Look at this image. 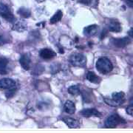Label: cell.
<instances>
[{
  "instance_id": "cell-12",
  "label": "cell",
  "mask_w": 133,
  "mask_h": 133,
  "mask_svg": "<svg viewBox=\"0 0 133 133\" xmlns=\"http://www.w3.org/2000/svg\"><path fill=\"white\" fill-rule=\"evenodd\" d=\"M64 109L68 114H74L76 112V105L71 101H67L64 104Z\"/></svg>"
},
{
  "instance_id": "cell-20",
  "label": "cell",
  "mask_w": 133,
  "mask_h": 133,
  "mask_svg": "<svg viewBox=\"0 0 133 133\" xmlns=\"http://www.w3.org/2000/svg\"><path fill=\"white\" fill-rule=\"evenodd\" d=\"M68 92L72 95H76L78 94H79L80 92V90H79V87L77 85H74V86H71L70 87H69L68 89Z\"/></svg>"
},
{
  "instance_id": "cell-10",
  "label": "cell",
  "mask_w": 133,
  "mask_h": 133,
  "mask_svg": "<svg viewBox=\"0 0 133 133\" xmlns=\"http://www.w3.org/2000/svg\"><path fill=\"white\" fill-rule=\"evenodd\" d=\"M131 40L127 37L121 38H115L113 40V44L117 48H124L130 43Z\"/></svg>"
},
{
  "instance_id": "cell-18",
  "label": "cell",
  "mask_w": 133,
  "mask_h": 133,
  "mask_svg": "<svg viewBox=\"0 0 133 133\" xmlns=\"http://www.w3.org/2000/svg\"><path fill=\"white\" fill-rule=\"evenodd\" d=\"M27 29V25L24 23V22H18L17 23H16L14 25V30H18L19 32H23Z\"/></svg>"
},
{
  "instance_id": "cell-8",
  "label": "cell",
  "mask_w": 133,
  "mask_h": 133,
  "mask_svg": "<svg viewBox=\"0 0 133 133\" xmlns=\"http://www.w3.org/2000/svg\"><path fill=\"white\" fill-rule=\"evenodd\" d=\"M81 114L86 118H90V117H101V114L99 112L95 109H92V108H89V109H83L81 112Z\"/></svg>"
},
{
  "instance_id": "cell-4",
  "label": "cell",
  "mask_w": 133,
  "mask_h": 133,
  "mask_svg": "<svg viewBox=\"0 0 133 133\" xmlns=\"http://www.w3.org/2000/svg\"><path fill=\"white\" fill-rule=\"evenodd\" d=\"M0 16L9 22H14L15 19L14 15L10 12L9 8L2 3H0Z\"/></svg>"
},
{
  "instance_id": "cell-23",
  "label": "cell",
  "mask_w": 133,
  "mask_h": 133,
  "mask_svg": "<svg viewBox=\"0 0 133 133\" xmlns=\"http://www.w3.org/2000/svg\"><path fill=\"white\" fill-rule=\"evenodd\" d=\"M14 89H12V90L10 91V92H8L7 93H6V97L8 98H11L13 95H14Z\"/></svg>"
},
{
  "instance_id": "cell-19",
  "label": "cell",
  "mask_w": 133,
  "mask_h": 133,
  "mask_svg": "<svg viewBox=\"0 0 133 133\" xmlns=\"http://www.w3.org/2000/svg\"><path fill=\"white\" fill-rule=\"evenodd\" d=\"M18 13H19V14L21 16H22V17H24V18H29L30 16V11L28 9H27V8H20L19 10V11H18Z\"/></svg>"
},
{
  "instance_id": "cell-24",
  "label": "cell",
  "mask_w": 133,
  "mask_h": 133,
  "mask_svg": "<svg viewBox=\"0 0 133 133\" xmlns=\"http://www.w3.org/2000/svg\"><path fill=\"white\" fill-rule=\"evenodd\" d=\"M79 2H81V3H83V4H84V5H89L91 4L92 0H79Z\"/></svg>"
},
{
  "instance_id": "cell-27",
  "label": "cell",
  "mask_w": 133,
  "mask_h": 133,
  "mask_svg": "<svg viewBox=\"0 0 133 133\" xmlns=\"http://www.w3.org/2000/svg\"><path fill=\"white\" fill-rule=\"evenodd\" d=\"M129 36H131V37H132V28L130 29V30L129 31Z\"/></svg>"
},
{
  "instance_id": "cell-9",
  "label": "cell",
  "mask_w": 133,
  "mask_h": 133,
  "mask_svg": "<svg viewBox=\"0 0 133 133\" xmlns=\"http://www.w3.org/2000/svg\"><path fill=\"white\" fill-rule=\"evenodd\" d=\"M19 62H20V64L25 70H30L31 60H30V57L29 56L28 54H23L19 59Z\"/></svg>"
},
{
  "instance_id": "cell-17",
  "label": "cell",
  "mask_w": 133,
  "mask_h": 133,
  "mask_svg": "<svg viewBox=\"0 0 133 133\" xmlns=\"http://www.w3.org/2000/svg\"><path fill=\"white\" fill-rule=\"evenodd\" d=\"M112 99H114L115 101L119 102L120 104H121L123 102V101L124 100V92H114L112 95Z\"/></svg>"
},
{
  "instance_id": "cell-26",
  "label": "cell",
  "mask_w": 133,
  "mask_h": 133,
  "mask_svg": "<svg viewBox=\"0 0 133 133\" xmlns=\"http://www.w3.org/2000/svg\"><path fill=\"white\" fill-rule=\"evenodd\" d=\"M4 44V39L0 36V45H2Z\"/></svg>"
},
{
  "instance_id": "cell-2",
  "label": "cell",
  "mask_w": 133,
  "mask_h": 133,
  "mask_svg": "<svg viewBox=\"0 0 133 133\" xmlns=\"http://www.w3.org/2000/svg\"><path fill=\"white\" fill-rule=\"evenodd\" d=\"M126 121L121 117H120L118 115L113 114L107 118L105 121V127L107 128L113 129L115 128L118 125L121 124H125Z\"/></svg>"
},
{
  "instance_id": "cell-3",
  "label": "cell",
  "mask_w": 133,
  "mask_h": 133,
  "mask_svg": "<svg viewBox=\"0 0 133 133\" xmlns=\"http://www.w3.org/2000/svg\"><path fill=\"white\" fill-rule=\"evenodd\" d=\"M70 62L73 66H84L87 64V58L85 56L81 53H73L70 57Z\"/></svg>"
},
{
  "instance_id": "cell-11",
  "label": "cell",
  "mask_w": 133,
  "mask_h": 133,
  "mask_svg": "<svg viewBox=\"0 0 133 133\" xmlns=\"http://www.w3.org/2000/svg\"><path fill=\"white\" fill-rule=\"evenodd\" d=\"M63 121L65 123V124L71 129H76L80 127V122L76 120V119L72 118H63Z\"/></svg>"
},
{
  "instance_id": "cell-28",
  "label": "cell",
  "mask_w": 133,
  "mask_h": 133,
  "mask_svg": "<svg viewBox=\"0 0 133 133\" xmlns=\"http://www.w3.org/2000/svg\"><path fill=\"white\" fill-rule=\"evenodd\" d=\"M38 2H39V3H41V2H44L45 0H36Z\"/></svg>"
},
{
  "instance_id": "cell-15",
  "label": "cell",
  "mask_w": 133,
  "mask_h": 133,
  "mask_svg": "<svg viewBox=\"0 0 133 133\" xmlns=\"http://www.w3.org/2000/svg\"><path fill=\"white\" fill-rule=\"evenodd\" d=\"M8 61L5 58H0V74H6L7 73V66Z\"/></svg>"
},
{
  "instance_id": "cell-14",
  "label": "cell",
  "mask_w": 133,
  "mask_h": 133,
  "mask_svg": "<svg viewBox=\"0 0 133 133\" xmlns=\"http://www.w3.org/2000/svg\"><path fill=\"white\" fill-rule=\"evenodd\" d=\"M87 78L88 81H90L92 83H95V84H98L101 81V78L95 74L93 72H88L87 74Z\"/></svg>"
},
{
  "instance_id": "cell-21",
  "label": "cell",
  "mask_w": 133,
  "mask_h": 133,
  "mask_svg": "<svg viewBox=\"0 0 133 133\" xmlns=\"http://www.w3.org/2000/svg\"><path fill=\"white\" fill-rule=\"evenodd\" d=\"M104 101L109 106H112V107H118V106L121 104L119 102L115 101L114 99H107V98H105Z\"/></svg>"
},
{
  "instance_id": "cell-13",
  "label": "cell",
  "mask_w": 133,
  "mask_h": 133,
  "mask_svg": "<svg viewBox=\"0 0 133 133\" xmlns=\"http://www.w3.org/2000/svg\"><path fill=\"white\" fill-rule=\"evenodd\" d=\"M98 30V27L96 24H92V25H90V26L85 28L84 33L87 36H92L97 33Z\"/></svg>"
},
{
  "instance_id": "cell-5",
  "label": "cell",
  "mask_w": 133,
  "mask_h": 133,
  "mask_svg": "<svg viewBox=\"0 0 133 133\" xmlns=\"http://www.w3.org/2000/svg\"><path fill=\"white\" fill-rule=\"evenodd\" d=\"M16 87V82L9 78H5L0 80V89L12 90Z\"/></svg>"
},
{
  "instance_id": "cell-1",
  "label": "cell",
  "mask_w": 133,
  "mask_h": 133,
  "mask_svg": "<svg viewBox=\"0 0 133 133\" xmlns=\"http://www.w3.org/2000/svg\"><path fill=\"white\" fill-rule=\"evenodd\" d=\"M97 70L102 74H107L112 70L113 66L112 62L107 58H100L96 62Z\"/></svg>"
},
{
  "instance_id": "cell-16",
  "label": "cell",
  "mask_w": 133,
  "mask_h": 133,
  "mask_svg": "<svg viewBox=\"0 0 133 133\" xmlns=\"http://www.w3.org/2000/svg\"><path fill=\"white\" fill-rule=\"evenodd\" d=\"M62 16H63V14L61 10H58L57 12L53 15L52 18L50 20V24H56L59 21H61V19L62 18Z\"/></svg>"
},
{
  "instance_id": "cell-6",
  "label": "cell",
  "mask_w": 133,
  "mask_h": 133,
  "mask_svg": "<svg viewBox=\"0 0 133 133\" xmlns=\"http://www.w3.org/2000/svg\"><path fill=\"white\" fill-rule=\"evenodd\" d=\"M40 56L43 59L45 60H50L52 59L54 57L56 56V53L54 52L51 49L45 48L41 50L40 52Z\"/></svg>"
},
{
  "instance_id": "cell-22",
  "label": "cell",
  "mask_w": 133,
  "mask_h": 133,
  "mask_svg": "<svg viewBox=\"0 0 133 133\" xmlns=\"http://www.w3.org/2000/svg\"><path fill=\"white\" fill-rule=\"evenodd\" d=\"M127 113L129 115H133V107L132 105H130L129 107H128L127 108Z\"/></svg>"
},
{
  "instance_id": "cell-25",
  "label": "cell",
  "mask_w": 133,
  "mask_h": 133,
  "mask_svg": "<svg viewBox=\"0 0 133 133\" xmlns=\"http://www.w3.org/2000/svg\"><path fill=\"white\" fill-rule=\"evenodd\" d=\"M127 1V4H128L130 7H132L133 5V0H126Z\"/></svg>"
},
{
  "instance_id": "cell-7",
  "label": "cell",
  "mask_w": 133,
  "mask_h": 133,
  "mask_svg": "<svg viewBox=\"0 0 133 133\" xmlns=\"http://www.w3.org/2000/svg\"><path fill=\"white\" fill-rule=\"evenodd\" d=\"M107 28L110 31L115 33H118L121 30V27L120 23L118 21L114 19H110L109 22H107Z\"/></svg>"
}]
</instances>
